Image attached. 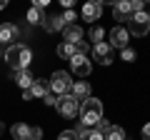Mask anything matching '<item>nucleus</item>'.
Wrapping results in <instances>:
<instances>
[{
    "label": "nucleus",
    "instance_id": "nucleus-1",
    "mask_svg": "<svg viewBox=\"0 0 150 140\" xmlns=\"http://www.w3.org/2000/svg\"><path fill=\"white\" fill-rule=\"evenodd\" d=\"M30 60H33V53H30L28 45H23V43L8 45V50H5V63L10 65L13 70H28Z\"/></svg>",
    "mask_w": 150,
    "mask_h": 140
},
{
    "label": "nucleus",
    "instance_id": "nucleus-2",
    "mask_svg": "<svg viewBox=\"0 0 150 140\" xmlns=\"http://www.w3.org/2000/svg\"><path fill=\"white\" fill-rule=\"evenodd\" d=\"M78 113H80V125H85V128L98 125V120H103V103L98 98H88L80 103Z\"/></svg>",
    "mask_w": 150,
    "mask_h": 140
},
{
    "label": "nucleus",
    "instance_id": "nucleus-3",
    "mask_svg": "<svg viewBox=\"0 0 150 140\" xmlns=\"http://www.w3.org/2000/svg\"><path fill=\"white\" fill-rule=\"evenodd\" d=\"M128 33H133V35H138V38H143V35H148L150 33V15L148 13H133V15L128 18Z\"/></svg>",
    "mask_w": 150,
    "mask_h": 140
},
{
    "label": "nucleus",
    "instance_id": "nucleus-4",
    "mask_svg": "<svg viewBox=\"0 0 150 140\" xmlns=\"http://www.w3.org/2000/svg\"><path fill=\"white\" fill-rule=\"evenodd\" d=\"M48 85H50V93H55V95H68L70 88H73V80L65 70H58V73H53Z\"/></svg>",
    "mask_w": 150,
    "mask_h": 140
},
{
    "label": "nucleus",
    "instance_id": "nucleus-5",
    "mask_svg": "<svg viewBox=\"0 0 150 140\" xmlns=\"http://www.w3.org/2000/svg\"><path fill=\"white\" fill-rule=\"evenodd\" d=\"M78 108H80V103L75 100L73 95H58V100H55V110H58L60 115H65V118H75L78 115Z\"/></svg>",
    "mask_w": 150,
    "mask_h": 140
},
{
    "label": "nucleus",
    "instance_id": "nucleus-6",
    "mask_svg": "<svg viewBox=\"0 0 150 140\" xmlns=\"http://www.w3.org/2000/svg\"><path fill=\"white\" fill-rule=\"evenodd\" d=\"M128 40H130V33L125 30L123 25H115L110 30V43H108V45H110V48H120V50H123V48H128Z\"/></svg>",
    "mask_w": 150,
    "mask_h": 140
},
{
    "label": "nucleus",
    "instance_id": "nucleus-7",
    "mask_svg": "<svg viewBox=\"0 0 150 140\" xmlns=\"http://www.w3.org/2000/svg\"><path fill=\"white\" fill-rule=\"evenodd\" d=\"M70 65H73V73H75V75H80V78H88V75H90V70H93L88 55H80V53L70 60Z\"/></svg>",
    "mask_w": 150,
    "mask_h": 140
},
{
    "label": "nucleus",
    "instance_id": "nucleus-8",
    "mask_svg": "<svg viewBox=\"0 0 150 140\" xmlns=\"http://www.w3.org/2000/svg\"><path fill=\"white\" fill-rule=\"evenodd\" d=\"M93 55H95V60L98 63H103V65H110L112 63V48L103 40V43H98L95 48H93Z\"/></svg>",
    "mask_w": 150,
    "mask_h": 140
},
{
    "label": "nucleus",
    "instance_id": "nucleus-9",
    "mask_svg": "<svg viewBox=\"0 0 150 140\" xmlns=\"http://www.w3.org/2000/svg\"><path fill=\"white\" fill-rule=\"evenodd\" d=\"M70 95H73L78 103L88 100V98H90V85H88L85 80H73V88H70Z\"/></svg>",
    "mask_w": 150,
    "mask_h": 140
},
{
    "label": "nucleus",
    "instance_id": "nucleus-10",
    "mask_svg": "<svg viewBox=\"0 0 150 140\" xmlns=\"http://www.w3.org/2000/svg\"><path fill=\"white\" fill-rule=\"evenodd\" d=\"M63 35H65V43H70V45H80L83 43V28H78V25L63 28Z\"/></svg>",
    "mask_w": 150,
    "mask_h": 140
},
{
    "label": "nucleus",
    "instance_id": "nucleus-11",
    "mask_svg": "<svg viewBox=\"0 0 150 140\" xmlns=\"http://www.w3.org/2000/svg\"><path fill=\"white\" fill-rule=\"evenodd\" d=\"M112 15H115V20H128V18L133 15V10H130V0L115 3V5H112Z\"/></svg>",
    "mask_w": 150,
    "mask_h": 140
},
{
    "label": "nucleus",
    "instance_id": "nucleus-12",
    "mask_svg": "<svg viewBox=\"0 0 150 140\" xmlns=\"http://www.w3.org/2000/svg\"><path fill=\"white\" fill-rule=\"evenodd\" d=\"M103 13V3H85L83 5V18L85 20H98Z\"/></svg>",
    "mask_w": 150,
    "mask_h": 140
},
{
    "label": "nucleus",
    "instance_id": "nucleus-13",
    "mask_svg": "<svg viewBox=\"0 0 150 140\" xmlns=\"http://www.w3.org/2000/svg\"><path fill=\"white\" fill-rule=\"evenodd\" d=\"M15 38H18V28L10 23H3L0 25V43H13Z\"/></svg>",
    "mask_w": 150,
    "mask_h": 140
},
{
    "label": "nucleus",
    "instance_id": "nucleus-14",
    "mask_svg": "<svg viewBox=\"0 0 150 140\" xmlns=\"http://www.w3.org/2000/svg\"><path fill=\"white\" fill-rule=\"evenodd\" d=\"M48 90H50V85L45 80H38V78L33 80V85L28 88V93H30L33 98H45V93H48Z\"/></svg>",
    "mask_w": 150,
    "mask_h": 140
},
{
    "label": "nucleus",
    "instance_id": "nucleus-15",
    "mask_svg": "<svg viewBox=\"0 0 150 140\" xmlns=\"http://www.w3.org/2000/svg\"><path fill=\"white\" fill-rule=\"evenodd\" d=\"M75 135H78V140H105L98 130H90V128H85V125H80V128L75 130Z\"/></svg>",
    "mask_w": 150,
    "mask_h": 140
},
{
    "label": "nucleus",
    "instance_id": "nucleus-16",
    "mask_svg": "<svg viewBox=\"0 0 150 140\" xmlns=\"http://www.w3.org/2000/svg\"><path fill=\"white\" fill-rule=\"evenodd\" d=\"M33 80H35V78L30 75V70H15V83L23 88V90H28V88L33 85Z\"/></svg>",
    "mask_w": 150,
    "mask_h": 140
},
{
    "label": "nucleus",
    "instance_id": "nucleus-17",
    "mask_svg": "<svg viewBox=\"0 0 150 140\" xmlns=\"http://www.w3.org/2000/svg\"><path fill=\"white\" fill-rule=\"evenodd\" d=\"M10 133H13V138H15V140H28V138H30V125L15 123V125L10 128Z\"/></svg>",
    "mask_w": 150,
    "mask_h": 140
},
{
    "label": "nucleus",
    "instance_id": "nucleus-18",
    "mask_svg": "<svg viewBox=\"0 0 150 140\" xmlns=\"http://www.w3.org/2000/svg\"><path fill=\"white\" fill-rule=\"evenodd\" d=\"M58 55H60V58H65V60H73L75 55H78V45H70V43H65V40H63V43L58 45Z\"/></svg>",
    "mask_w": 150,
    "mask_h": 140
},
{
    "label": "nucleus",
    "instance_id": "nucleus-19",
    "mask_svg": "<svg viewBox=\"0 0 150 140\" xmlns=\"http://www.w3.org/2000/svg\"><path fill=\"white\" fill-rule=\"evenodd\" d=\"M43 25H45V30L48 33H58V30H63V18L60 15H53V18H48V20H43Z\"/></svg>",
    "mask_w": 150,
    "mask_h": 140
},
{
    "label": "nucleus",
    "instance_id": "nucleus-20",
    "mask_svg": "<svg viewBox=\"0 0 150 140\" xmlns=\"http://www.w3.org/2000/svg\"><path fill=\"white\" fill-rule=\"evenodd\" d=\"M105 140H128V135H125V130L123 128H118V125H112L110 130H108L105 135H103Z\"/></svg>",
    "mask_w": 150,
    "mask_h": 140
},
{
    "label": "nucleus",
    "instance_id": "nucleus-21",
    "mask_svg": "<svg viewBox=\"0 0 150 140\" xmlns=\"http://www.w3.org/2000/svg\"><path fill=\"white\" fill-rule=\"evenodd\" d=\"M103 38H105V30L95 25V28L90 30V40H95V45H98V43H103Z\"/></svg>",
    "mask_w": 150,
    "mask_h": 140
},
{
    "label": "nucleus",
    "instance_id": "nucleus-22",
    "mask_svg": "<svg viewBox=\"0 0 150 140\" xmlns=\"http://www.w3.org/2000/svg\"><path fill=\"white\" fill-rule=\"evenodd\" d=\"M28 20H30L33 25L43 23V18H40V10H38V8H30V13H28Z\"/></svg>",
    "mask_w": 150,
    "mask_h": 140
},
{
    "label": "nucleus",
    "instance_id": "nucleus-23",
    "mask_svg": "<svg viewBox=\"0 0 150 140\" xmlns=\"http://www.w3.org/2000/svg\"><path fill=\"white\" fill-rule=\"evenodd\" d=\"M60 18H63V25H65V28H68V25H75V23H73V20H75V13H73V10H65V15H60Z\"/></svg>",
    "mask_w": 150,
    "mask_h": 140
},
{
    "label": "nucleus",
    "instance_id": "nucleus-24",
    "mask_svg": "<svg viewBox=\"0 0 150 140\" xmlns=\"http://www.w3.org/2000/svg\"><path fill=\"white\" fill-rule=\"evenodd\" d=\"M135 55H138V53H135L133 48H123V60H125V63H133Z\"/></svg>",
    "mask_w": 150,
    "mask_h": 140
},
{
    "label": "nucleus",
    "instance_id": "nucleus-25",
    "mask_svg": "<svg viewBox=\"0 0 150 140\" xmlns=\"http://www.w3.org/2000/svg\"><path fill=\"white\" fill-rule=\"evenodd\" d=\"M110 128H112V125L108 123V120H98V133H100V135H105Z\"/></svg>",
    "mask_w": 150,
    "mask_h": 140
},
{
    "label": "nucleus",
    "instance_id": "nucleus-26",
    "mask_svg": "<svg viewBox=\"0 0 150 140\" xmlns=\"http://www.w3.org/2000/svg\"><path fill=\"white\" fill-rule=\"evenodd\" d=\"M58 140H78V135H75V130H65L58 135Z\"/></svg>",
    "mask_w": 150,
    "mask_h": 140
},
{
    "label": "nucleus",
    "instance_id": "nucleus-27",
    "mask_svg": "<svg viewBox=\"0 0 150 140\" xmlns=\"http://www.w3.org/2000/svg\"><path fill=\"white\" fill-rule=\"evenodd\" d=\"M40 138H43V130L40 128H30V138L28 140H40Z\"/></svg>",
    "mask_w": 150,
    "mask_h": 140
},
{
    "label": "nucleus",
    "instance_id": "nucleus-28",
    "mask_svg": "<svg viewBox=\"0 0 150 140\" xmlns=\"http://www.w3.org/2000/svg\"><path fill=\"white\" fill-rule=\"evenodd\" d=\"M43 100L48 103V105H55V100H58V95H55V93H50V90H48V93H45V98H43Z\"/></svg>",
    "mask_w": 150,
    "mask_h": 140
},
{
    "label": "nucleus",
    "instance_id": "nucleus-29",
    "mask_svg": "<svg viewBox=\"0 0 150 140\" xmlns=\"http://www.w3.org/2000/svg\"><path fill=\"white\" fill-rule=\"evenodd\" d=\"M143 138H145V140H150V123H145V125H143Z\"/></svg>",
    "mask_w": 150,
    "mask_h": 140
},
{
    "label": "nucleus",
    "instance_id": "nucleus-30",
    "mask_svg": "<svg viewBox=\"0 0 150 140\" xmlns=\"http://www.w3.org/2000/svg\"><path fill=\"white\" fill-rule=\"evenodd\" d=\"M45 5H48V0H35V5H33V8H38V10H43Z\"/></svg>",
    "mask_w": 150,
    "mask_h": 140
},
{
    "label": "nucleus",
    "instance_id": "nucleus-31",
    "mask_svg": "<svg viewBox=\"0 0 150 140\" xmlns=\"http://www.w3.org/2000/svg\"><path fill=\"white\" fill-rule=\"evenodd\" d=\"M3 8H5V0H0V10H3Z\"/></svg>",
    "mask_w": 150,
    "mask_h": 140
},
{
    "label": "nucleus",
    "instance_id": "nucleus-32",
    "mask_svg": "<svg viewBox=\"0 0 150 140\" xmlns=\"http://www.w3.org/2000/svg\"><path fill=\"white\" fill-rule=\"evenodd\" d=\"M148 15H150V13H148Z\"/></svg>",
    "mask_w": 150,
    "mask_h": 140
}]
</instances>
